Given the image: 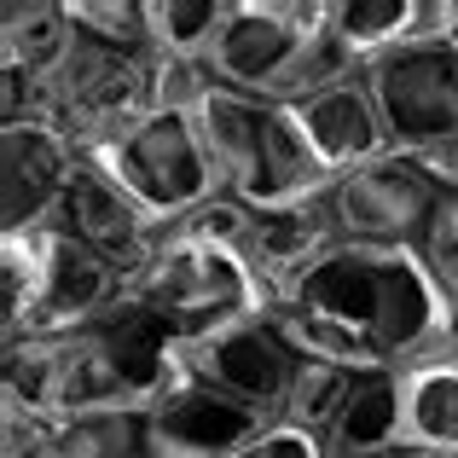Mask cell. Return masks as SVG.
I'll use <instances>...</instances> for the list:
<instances>
[{
	"instance_id": "cell-22",
	"label": "cell",
	"mask_w": 458,
	"mask_h": 458,
	"mask_svg": "<svg viewBox=\"0 0 458 458\" xmlns=\"http://www.w3.org/2000/svg\"><path fill=\"white\" fill-rule=\"evenodd\" d=\"M76 30L99 35L116 53H134L157 64V41H151V0H70Z\"/></svg>"
},
{
	"instance_id": "cell-27",
	"label": "cell",
	"mask_w": 458,
	"mask_h": 458,
	"mask_svg": "<svg viewBox=\"0 0 458 458\" xmlns=\"http://www.w3.org/2000/svg\"><path fill=\"white\" fill-rule=\"evenodd\" d=\"M406 458H458V453H418V447H406Z\"/></svg>"
},
{
	"instance_id": "cell-14",
	"label": "cell",
	"mask_w": 458,
	"mask_h": 458,
	"mask_svg": "<svg viewBox=\"0 0 458 458\" xmlns=\"http://www.w3.org/2000/svg\"><path fill=\"white\" fill-rule=\"evenodd\" d=\"M53 226L70 233V238H81L88 250H99L111 267H123L128 284H134V273L151 261L157 238H163V226H157L151 215L140 209L99 163H93V157H81V168H76V180H70L64 209H58Z\"/></svg>"
},
{
	"instance_id": "cell-23",
	"label": "cell",
	"mask_w": 458,
	"mask_h": 458,
	"mask_svg": "<svg viewBox=\"0 0 458 458\" xmlns=\"http://www.w3.org/2000/svg\"><path fill=\"white\" fill-rule=\"evenodd\" d=\"M418 261L429 267V279L441 284V296L458 313V180H441V198L429 209L424 238H418Z\"/></svg>"
},
{
	"instance_id": "cell-16",
	"label": "cell",
	"mask_w": 458,
	"mask_h": 458,
	"mask_svg": "<svg viewBox=\"0 0 458 458\" xmlns=\"http://www.w3.org/2000/svg\"><path fill=\"white\" fill-rule=\"evenodd\" d=\"M401 406H406V447L418 453H458V343L412 360L401 371Z\"/></svg>"
},
{
	"instance_id": "cell-2",
	"label": "cell",
	"mask_w": 458,
	"mask_h": 458,
	"mask_svg": "<svg viewBox=\"0 0 458 458\" xmlns=\"http://www.w3.org/2000/svg\"><path fill=\"white\" fill-rule=\"evenodd\" d=\"M180 366V343L140 302H116L105 319L53 336H18L0 348L6 406L35 418L140 412Z\"/></svg>"
},
{
	"instance_id": "cell-19",
	"label": "cell",
	"mask_w": 458,
	"mask_h": 458,
	"mask_svg": "<svg viewBox=\"0 0 458 458\" xmlns=\"http://www.w3.org/2000/svg\"><path fill=\"white\" fill-rule=\"evenodd\" d=\"M76 18H70V0H6L0 6V64L30 70L35 81L64 58Z\"/></svg>"
},
{
	"instance_id": "cell-13",
	"label": "cell",
	"mask_w": 458,
	"mask_h": 458,
	"mask_svg": "<svg viewBox=\"0 0 458 458\" xmlns=\"http://www.w3.org/2000/svg\"><path fill=\"white\" fill-rule=\"evenodd\" d=\"M81 151L53 123H0V238L58 221Z\"/></svg>"
},
{
	"instance_id": "cell-1",
	"label": "cell",
	"mask_w": 458,
	"mask_h": 458,
	"mask_svg": "<svg viewBox=\"0 0 458 458\" xmlns=\"http://www.w3.org/2000/svg\"><path fill=\"white\" fill-rule=\"evenodd\" d=\"M284 325L308 354L343 366H394L436 354L453 343V302L418 250L336 244L308 267V279L279 302Z\"/></svg>"
},
{
	"instance_id": "cell-20",
	"label": "cell",
	"mask_w": 458,
	"mask_h": 458,
	"mask_svg": "<svg viewBox=\"0 0 458 458\" xmlns=\"http://www.w3.org/2000/svg\"><path fill=\"white\" fill-rule=\"evenodd\" d=\"M354 371L360 366L308 354L302 371H296V383H291V394H284V412L279 418H284V424H296V429H308V436H319V441H331L336 418H343V406H348V389H354Z\"/></svg>"
},
{
	"instance_id": "cell-24",
	"label": "cell",
	"mask_w": 458,
	"mask_h": 458,
	"mask_svg": "<svg viewBox=\"0 0 458 458\" xmlns=\"http://www.w3.org/2000/svg\"><path fill=\"white\" fill-rule=\"evenodd\" d=\"M233 458H331V447H325L319 436H308V429L284 424V418H273L267 429H261L250 447H238Z\"/></svg>"
},
{
	"instance_id": "cell-18",
	"label": "cell",
	"mask_w": 458,
	"mask_h": 458,
	"mask_svg": "<svg viewBox=\"0 0 458 458\" xmlns=\"http://www.w3.org/2000/svg\"><path fill=\"white\" fill-rule=\"evenodd\" d=\"M436 23H441V0H331V30L348 41V53L360 64L436 35Z\"/></svg>"
},
{
	"instance_id": "cell-6",
	"label": "cell",
	"mask_w": 458,
	"mask_h": 458,
	"mask_svg": "<svg viewBox=\"0 0 458 458\" xmlns=\"http://www.w3.org/2000/svg\"><path fill=\"white\" fill-rule=\"evenodd\" d=\"M81 157H93L157 226H180L221 198L198 116L186 111H157L151 105L140 123H128L116 140H105L99 151H81Z\"/></svg>"
},
{
	"instance_id": "cell-17",
	"label": "cell",
	"mask_w": 458,
	"mask_h": 458,
	"mask_svg": "<svg viewBox=\"0 0 458 458\" xmlns=\"http://www.w3.org/2000/svg\"><path fill=\"white\" fill-rule=\"evenodd\" d=\"M406 406H401V371L394 366H360L354 389H348V406L336 418L331 453H389L406 447Z\"/></svg>"
},
{
	"instance_id": "cell-12",
	"label": "cell",
	"mask_w": 458,
	"mask_h": 458,
	"mask_svg": "<svg viewBox=\"0 0 458 458\" xmlns=\"http://www.w3.org/2000/svg\"><path fill=\"white\" fill-rule=\"evenodd\" d=\"M180 360H186L198 377H209L215 389H226L244 406L279 418L284 394H291L296 371H302V360H308V348L296 343L284 313L267 308V313H256V319H238V325H226V331L203 336V343H186Z\"/></svg>"
},
{
	"instance_id": "cell-5",
	"label": "cell",
	"mask_w": 458,
	"mask_h": 458,
	"mask_svg": "<svg viewBox=\"0 0 458 458\" xmlns=\"http://www.w3.org/2000/svg\"><path fill=\"white\" fill-rule=\"evenodd\" d=\"M123 296H128V273L111 267L81 238L58 233V226L0 238V325H6V343L93 325Z\"/></svg>"
},
{
	"instance_id": "cell-7",
	"label": "cell",
	"mask_w": 458,
	"mask_h": 458,
	"mask_svg": "<svg viewBox=\"0 0 458 458\" xmlns=\"http://www.w3.org/2000/svg\"><path fill=\"white\" fill-rule=\"evenodd\" d=\"M151 70H157L151 58L116 53L99 35L76 30L64 58L41 76V116L35 123H53L76 151H99L105 140H116L157 105Z\"/></svg>"
},
{
	"instance_id": "cell-3",
	"label": "cell",
	"mask_w": 458,
	"mask_h": 458,
	"mask_svg": "<svg viewBox=\"0 0 458 458\" xmlns=\"http://www.w3.org/2000/svg\"><path fill=\"white\" fill-rule=\"evenodd\" d=\"M198 134L209 146L221 198L244 209H284L331 191V168L313 157L291 105L256 99L238 88H215L198 105Z\"/></svg>"
},
{
	"instance_id": "cell-9",
	"label": "cell",
	"mask_w": 458,
	"mask_h": 458,
	"mask_svg": "<svg viewBox=\"0 0 458 458\" xmlns=\"http://www.w3.org/2000/svg\"><path fill=\"white\" fill-rule=\"evenodd\" d=\"M366 81L394 151L424 157V163L458 151V47H447L441 35L406 41L371 58Z\"/></svg>"
},
{
	"instance_id": "cell-11",
	"label": "cell",
	"mask_w": 458,
	"mask_h": 458,
	"mask_svg": "<svg viewBox=\"0 0 458 458\" xmlns=\"http://www.w3.org/2000/svg\"><path fill=\"white\" fill-rule=\"evenodd\" d=\"M273 418L244 406L238 394L215 389L209 377L180 360L174 377L140 406V436H146V458H233L238 447L267 429Z\"/></svg>"
},
{
	"instance_id": "cell-10",
	"label": "cell",
	"mask_w": 458,
	"mask_h": 458,
	"mask_svg": "<svg viewBox=\"0 0 458 458\" xmlns=\"http://www.w3.org/2000/svg\"><path fill=\"white\" fill-rule=\"evenodd\" d=\"M436 198H441V174L424 157H406V151L348 168L325 191L343 244H383V250H418Z\"/></svg>"
},
{
	"instance_id": "cell-25",
	"label": "cell",
	"mask_w": 458,
	"mask_h": 458,
	"mask_svg": "<svg viewBox=\"0 0 458 458\" xmlns=\"http://www.w3.org/2000/svg\"><path fill=\"white\" fill-rule=\"evenodd\" d=\"M436 35L447 47H458V0H441V23H436Z\"/></svg>"
},
{
	"instance_id": "cell-4",
	"label": "cell",
	"mask_w": 458,
	"mask_h": 458,
	"mask_svg": "<svg viewBox=\"0 0 458 458\" xmlns=\"http://www.w3.org/2000/svg\"><path fill=\"white\" fill-rule=\"evenodd\" d=\"M128 302L146 308L180 348L273 308L261 279L250 273V261L233 244L198 233V226H163L151 261L128 284Z\"/></svg>"
},
{
	"instance_id": "cell-26",
	"label": "cell",
	"mask_w": 458,
	"mask_h": 458,
	"mask_svg": "<svg viewBox=\"0 0 458 458\" xmlns=\"http://www.w3.org/2000/svg\"><path fill=\"white\" fill-rule=\"evenodd\" d=\"M331 458H406V447H389V453H331Z\"/></svg>"
},
{
	"instance_id": "cell-15",
	"label": "cell",
	"mask_w": 458,
	"mask_h": 458,
	"mask_svg": "<svg viewBox=\"0 0 458 458\" xmlns=\"http://www.w3.org/2000/svg\"><path fill=\"white\" fill-rule=\"evenodd\" d=\"M291 111H296V123H302L313 157L331 168V180L394 151L389 128H383V111H377V99H371L366 70L348 76V81H336V88H325V93H313L302 105H291Z\"/></svg>"
},
{
	"instance_id": "cell-8",
	"label": "cell",
	"mask_w": 458,
	"mask_h": 458,
	"mask_svg": "<svg viewBox=\"0 0 458 458\" xmlns=\"http://www.w3.org/2000/svg\"><path fill=\"white\" fill-rule=\"evenodd\" d=\"M325 23H331V0H226V18L203 64L221 88L284 99L296 64L308 58Z\"/></svg>"
},
{
	"instance_id": "cell-21",
	"label": "cell",
	"mask_w": 458,
	"mask_h": 458,
	"mask_svg": "<svg viewBox=\"0 0 458 458\" xmlns=\"http://www.w3.org/2000/svg\"><path fill=\"white\" fill-rule=\"evenodd\" d=\"M226 18V0H151L157 58H203Z\"/></svg>"
}]
</instances>
